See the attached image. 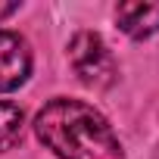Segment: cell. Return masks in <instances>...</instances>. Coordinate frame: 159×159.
<instances>
[{"label":"cell","instance_id":"cell-1","mask_svg":"<svg viewBox=\"0 0 159 159\" xmlns=\"http://www.w3.org/2000/svg\"><path fill=\"white\" fill-rule=\"evenodd\" d=\"M34 134L59 159H125L112 125L81 100H50L34 119Z\"/></svg>","mask_w":159,"mask_h":159},{"label":"cell","instance_id":"cell-2","mask_svg":"<svg viewBox=\"0 0 159 159\" xmlns=\"http://www.w3.org/2000/svg\"><path fill=\"white\" fill-rule=\"evenodd\" d=\"M69 62H72L75 75L94 91H106L119 81L116 56L97 31H78L69 41Z\"/></svg>","mask_w":159,"mask_h":159},{"label":"cell","instance_id":"cell-3","mask_svg":"<svg viewBox=\"0 0 159 159\" xmlns=\"http://www.w3.org/2000/svg\"><path fill=\"white\" fill-rule=\"evenodd\" d=\"M31 75V47L16 31H0V91H16Z\"/></svg>","mask_w":159,"mask_h":159},{"label":"cell","instance_id":"cell-4","mask_svg":"<svg viewBox=\"0 0 159 159\" xmlns=\"http://www.w3.org/2000/svg\"><path fill=\"white\" fill-rule=\"evenodd\" d=\"M116 22L119 28L134 38V41H143L150 34L159 31V3H119L116 7Z\"/></svg>","mask_w":159,"mask_h":159},{"label":"cell","instance_id":"cell-5","mask_svg":"<svg viewBox=\"0 0 159 159\" xmlns=\"http://www.w3.org/2000/svg\"><path fill=\"white\" fill-rule=\"evenodd\" d=\"M25 131V112L16 103H0V153L13 150L22 140Z\"/></svg>","mask_w":159,"mask_h":159},{"label":"cell","instance_id":"cell-6","mask_svg":"<svg viewBox=\"0 0 159 159\" xmlns=\"http://www.w3.org/2000/svg\"><path fill=\"white\" fill-rule=\"evenodd\" d=\"M16 10H19V3H0V22H3L7 16H13Z\"/></svg>","mask_w":159,"mask_h":159}]
</instances>
